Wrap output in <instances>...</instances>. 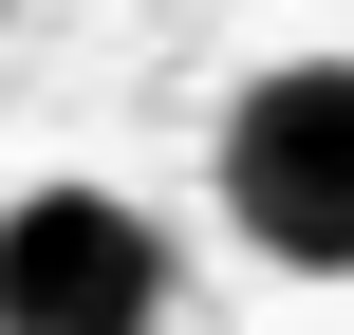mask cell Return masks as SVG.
Returning a JSON list of instances; mask_svg holds the SVG:
<instances>
[{
  "mask_svg": "<svg viewBox=\"0 0 354 335\" xmlns=\"http://www.w3.org/2000/svg\"><path fill=\"white\" fill-rule=\"evenodd\" d=\"M205 186H224V224H243L280 280H354V56H280V75H243Z\"/></svg>",
  "mask_w": 354,
  "mask_h": 335,
  "instance_id": "obj_1",
  "label": "cell"
},
{
  "mask_svg": "<svg viewBox=\"0 0 354 335\" xmlns=\"http://www.w3.org/2000/svg\"><path fill=\"white\" fill-rule=\"evenodd\" d=\"M168 280H187L168 224L131 186H93V168L0 205V335H168Z\"/></svg>",
  "mask_w": 354,
  "mask_h": 335,
  "instance_id": "obj_2",
  "label": "cell"
}]
</instances>
